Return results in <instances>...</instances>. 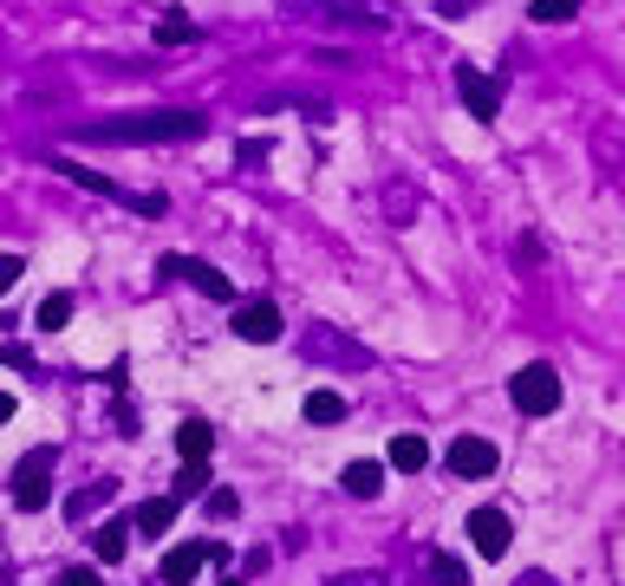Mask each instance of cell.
Wrapping results in <instances>:
<instances>
[{"instance_id": "1", "label": "cell", "mask_w": 625, "mask_h": 586, "mask_svg": "<svg viewBox=\"0 0 625 586\" xmlns=\"http://www.w3.org/2000/svg\"><path fill=\"white\" fill-rule=\"evenodd\" d=\"M209 117L202 111H137V117H104V124H78V144H189L202 137Z\"/></svg>"}, {"instance_id": "2", "label": "cell", "mask_w": 625, "mask_h": 586, "mask_svg": "<svg viewBox=\"0 0 625 586\" xmlns=\"http://www.w3.org/2000/svg\"><path fill=\"white\" fill-rule=\"evenodd\" d=\"M46 502H52V444H33L13 463V509L20 515H39Z\"/></svg>"}, {"instance_id": "3", "label": "cell", "mask_w": 625, "mask_h": 586, "mask_svg": "<svg viewBox=\"0 0 625 586\" xmlns=\"http://www.w3.org/2000/svg\"><path fill=\"white\" fill-rule=\"evenodd\" d=\"M509 398H515L522 417H548V411H561V372L554 365H522L515 385H509Z\"/></svg>"}, {"instance_id": "4", "label": "cell", "mask_w": 625, "mask_h": 586, "mask_svg": "<svg viewBox=\"0 0 625 586\" xmlns=\"http://www.w3.org/2000/svg\"><path fill=\"white\" fill-rule=\"evenodd\" d=\"M157 274H176V280H189L196 294H209V300H235L228 274H215L209 261H189V254H163V261H157Z\"/></svg>"}, {"instance_id": "5", "label": "cell", "mask_w": 625, "mask_h": 586, "mask_svg": "<svg viewBox=\"0 0 625 586\" xmlns=\"http://www.w3.org/2000/svg\"><path fill=\"white\" fill-rule=\"evenodd\" d=\"M457 91H463V104H470V117H476V124H496V111H502V85H496L489 72L463 65V72H457Z\"/></svg>"}, {"instance_id": "6", "label": "cell", "mask_w": 625, "mask_h": 586, "mask_svg": "<svg viewBox=\"0 0 625 586\" xmlns=\"http://www.w3.org/2000/svg\"><path fill=\"white\" fill-rule=\"evenodd\" d=\"M235 339L274 346V339H280V307H274V300H241V307H235Z\"/></svg>"}, {"instance_id": "7", "label": "cell", "mask_w": 625, "mask_h": 586, "mask_svg": "<svg viewBox=\"0 0 625 586\" xmlns=\"http://www.w3.org/2000/svg\"><path fill=\"white\" fill-rule=\"evenodd\" d=\"M463 535L476 541V554H483V561H502L515 528H509V515H502V509H470V528H463Z\"/></svg>"}, {"instance_id": "8", "label": "cell", "mask_w": 625, "mask_h": 586, "mask_svg": "<svg viewBox=\"0 0 625 586\" xmlns=\"http://www.w3.org/2000/svg\"><path fill=\"white\" fill-rule=\"evenodd\" d=\"M443 463H450V476H496L502 457H496V444H483V437H457Z\"/></svg>"}, {"instance_id": "9", "label": "cell", "mask_w": 625, "mask_h": 586, "mask_svg": "<svg viewBox=\"0 0 625 586\" xmlns=\"http://www.w3.org/2000/svg\"><path fill=\"white\" fill-rule=\"evenodd\" d=\"M202 568H209V541H183V548H170V554H163V581H170V586H189Z\"/></svg>"}, {"instance_id": "10", "label": "cell", "mask_w": 625, "mask_h": 586, "mask_svg": "<svg viewBox=\"0 0 625 586\" xmlns=\"http://www.w3.org/2000/svg\"><path fill=\"white\" fill-rule=\"evenodd\" d=\"M176 457H183V463H209V457H215V431H209L202 417H189V424L176 431Z\"/></svg>"}, {"instance_id": "11", "label": "cell", "mask_w": 625, "mask_h": 586, "mask_svg": "<svg viewBox=\"0 0 625 586\" xmlns=\"http://www.w3.org/2000/svg\"><path fill=\"white\" fill-rule=\"evenodd\" d=\"M346 496H359V502H372L378 489H385V463H372V457H359V463H346Z\"/></svg>"}, {"instance_id": "12", "label": "cell", "mask_w": 625, "mask_h": 586, "mask_svg": "<svg viewBox=\"0 0 625 586\" xmlns=\"http://www.w3.org/2000/svg\"><path fill=\"white\" fill-rule=\"evenodd\" d=\"M170 522H176V496H150V502L130 515V528H137V535H150V541H157V535H170Z\"/></svg>"}, {"instance_id": "13", "label": "cell", "mask_w": 625, "mask_h": 586, "mask_svg": "<svg viewBox=\"0 0 625 586\" xmlns=\"http://www.w3.org/2000/svg\"><path fill=\"white\" fill-rule=\"evenodd\" d=\"M391 470H404V476H417L424 463H430V444L417 437V431H404V437H391V457H385Z\"/></svg>"}, {"instance_id": "14", "label": "cell", "mask_w": 625, "mask_h": 586, "mask_svg": "<svg viewBox=\"0 0 625 586\" xmlns=\"http://www.w3.org/2000/svg\"><path fill=\"white\" fill-rule=\"evenodd\" d=\"M124 548H130V522H104V528H91V554H98L104 568H117Z\"/></svg>"}, {"instance_id": "15", "label": "cell", "mask_w": 625, "mask_h": 586, "mask_svg": "<svg viewBox=\"0 0 625 586\" xmlns=\"http://www.w3.org/2000/svg\"><path fill=\"white\" fill-rule=\"evenodd\" d=\"M52 170H59L65 183H78V189H91V196H124L111 176H98V170H85V163H72V157H52Z\"/></svg>"}, {"instance_id": "16", "label": "cell", "mask_w": 625, "mask_h": 586, "mask_svg": "<svg viewBox=\"0 0 625 586\" xmlns=\"http://www.w3.org/2000/svg\"><path fill=\"white\" fill-rule=\"evenodd\" d=\"M313 352H320V359H339V365H365V352H359V346H346L333 326H320V333L307 339V359H313Z\"/></svg>"}, {"instance_id": "17", "label": "cell", "mask_w": 625, "mask_h": 586, "mask_svg": "<svg viewBox=\"0 0 625 586\" xmlns=\"http://www.w3.org/2000/svg\"><path fill=\"white\" fill-rule=\"evenodd\" d=\"M339 417H346L339 391H307V424H339Z\"/></svg>"}, {"instance_id": "18", "label": "cell", "mask_w": 625, "mask_h": 586, "mask_svg": "<svg viewBox=\"0 0 625 586\" xmlns=\"http://www.w3.org/2000/svg\"><path fill=\"white\" fill-rule=\"evenodd\" d=\"M202 26L189 20V13H170V20H157V46H189Z\"/></svg>"}, {"instance_id": "19", "label": "cell", "mask_w": 625, "mask_h": 586, "mask_svg": "<svg viewBox=\"0 0 625 586\" xmlns=\"http://www.w3.org/2000/svg\"><path fill=\"white\" fill-rule=\"evenodd\" d=\"M72 307H78L72 294H46V300H39V333H59V326L72 320Z\"/></svg>"}, {"instance_id": "20", "label": "cell", "mask_w": 625, "mask_h": 586, "mask_svg": "<svg viewBox=\"0 0 625 586\" xmlns=\"http://www.w3.org/2000/svg\"><path fill=\"white\" fill-rule=\"evenodd\" d=\"M430 586H470V568H463L457 554L437 548V554H430Z\"/></svg>"}, {"instance_id": "21", "label": "cell", "mask_w": 625, "mask_h": 586, "mask_svg": "<svg viewBox=\"0 0 625 586\" xmlns=\"http://www.w3.org/2000/svg\"><path fill=\"white\" fill-rule=\"evenodd\" d=\"M528 13H535L541 26H561V20H574V13H580V0H535Z\"/></svg>"}, {"instance_id": "22", "label": "cell", "mask_w": 625, "mask_h": 586, "mask_svg": "<svg viewBox=\"0 0 625 586\" xmlns=\"http://www.w3.org/2000/svg\"><path fill=\"white\" fill-rule=\"evenodd\" d=\"M111 489H117V483H91V489H78V496L65 502V515H91V509H98V502H104Z\"/></svg>"}, {"instance_id": "23", "label": "cell", "mask_w": 625, "mask_h": 586, "mask_svg": "<svg viewBox=\"0 0 625 586\" xmlns=\"http://www.w3.org/2000/svg\"><path fill=\"white\" fill-rule=\"evenodd\" d=\"M20 274H26V261H20V254H0V294H13Z\"/></svg>"}, {"instance_id": "24", "label": "cell", "mask_w": 625, "mask_h": 586, "mask_svg": "<svg viewBox=\"0 0 625 586\" xmlns=\"http://www.w3.org/2000/svg\"><path fill=\"white\" fill-rule=\"evenodd\" d=\"M202 489V463H183V476H176V496H196Z\"/></svg>"}, {"instance_id": "25", "label": "cell", "mask_w": 625, "mask_h": 586, "mask_svg": "<svg viewBox=\"0 0 625 586\" xmlns=\"http://www.w3.org/2000/svg\"><path fill=\"white\" fill-rule=\"evenodd\" d=\"M235 509H241V502H235V496H228V489H215V496H209V515H215V522H228V515H235Z\"/></svg>"}, {"instance_id": "26", "label": "cell", "mask_w": 625, "mask_h": 586, "mask_svg": "<svg viewBox=\"0 0 625 586\" xmlns=\"http://www.w3.org/2000/svg\"><path fill=\"white\" fill-rule=\"evenodd\" d=\"M59 586H104V581H98L91 568H72V574H65V581H59Z\"/></svg>"}, {"instance_id": "27", "label": "cell", "mask_w": 625, "mask_h": 586, "mask_svg": "<svg viewBox=\"0 0 625 586\" xmlns=\"http://www.w3.org/2000/svg\"><path fill=\"white\" fill-rule=\"evenodd\" d=\"M333 586H385V574H339Z\"/></svg>"}, {"instance_id": "28", "label": "cell", "mask_w": 625, "mask_h": 586, "mask_svg": "<svg viewBox=\"0 0 625 586\" xmlns=\"http://www.w3.org/2000/svg\"><path fill=\"white\" fill-rule=\"evenodd\" d=\"M0 424H13V398L7 391H0Z\"/></svg>"}, {"instance_id": "29", "label": "cell", "mask_w": 625, "mask_h": 586, "mask_svg": "<svg viewBox=\"0 0 625 586\" xmlns=\"http://www.w3.org/2000/svg\"><path fill=\"white\" fill-rule=\"evenodd\" d=\"M222 586H241V581H222Z\"/></svg>"}]
</instances>
